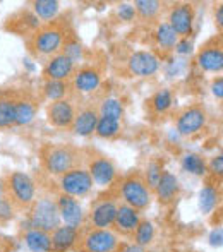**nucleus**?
Wrapping results in <instances>:
<instances>
[{
	"label": "nucleus",
	"instance_id": "obj_1",
	"mask_svg": "<svg viewBox=\"0 0 223 252\" xmlns=\"http://www.w3.org/2000/svg\"><path fill=\"white\" fill-rule=\"evenodd\" d=\"M3 184V196L7 197L16 209L31 208L36 197V186L33 179L24 172H12L2 180Z\"/></svg>",
	"mask_w": 223,
	"mask_h": 252
},
{
	"label": "nucleus",
	"instance_id": "obj_2",
	"mask_svg": "<svg viewBox=\"0 0 223 252\" xmlns=\"http://www.w3.org/2000/svg\"><path fill=\"white\" fill-rule=\"evenodd\" d=\"M65 30L59 23L40 26L28 40V47L34 55H57L65 40Z\"/></svg>",
	"mask_w": 223,
	"mask_h": 252
},
{
	"label": "nucleus",
	"instance_id": "obj_3",
	"mask_svg": "<svg viewBox=\"0 0 223 252\" xmlns=\"http://www.w3.org/2000/svg\"><path fill=\"white\" fill-rule=\"evenodd\" d=\"M79 151L69 144H50L41 153V163L52 175H64L69 170L77 168Z\"/></svg>",
	"mask_w": 223,
	"mask_h": 252
},
{
	"label": "nucleus",
	"instance_id": "obj_4",
	"mask_svg": "<svg viewBox=\"0 0 223 252\" xmlns=\"http://www.w3.org/2000/svg\"><path fill=\"white\" fill-rule=\"evenodd\" d=\"M30 223L31 228L41 230V232L52 233L55 228L60 226V215L57 202L45 197V199H38L31 204L30 209Z\"/></svg>",
	"mask_w": 223,
	"mask_h": 252
},
{
	"label": "nucleus",
	"instance_id": "obj_5",
	"mask_svg": "<svg viewBox=\"0 0 223 252\" xmlns=\"http://www.w3.org/2000/svg\"><path fill=\"white\" fill-rule=\"evenodd\" d=\"M120 194H122L124 201L127 206L137 209H146L151 202V190L144 182V177L137 175H129L127 179H124L122 186H120Z\"/></svg>",
	"mask_w": 223,
	"mask_h": 252
},
{
	"label": "nucleus",
	"instance_id": "obj_6",
	"mask_svg": "<svg viewBox=\"0 0 223 252\" xmlns=\"http://www.w3.org/2000/svg\"><path fill=\"white\" fill-rule=\"evenodd\" d=\"M77 247L81 252H115L119 247V240L110 230L91 228L83 237H79Z\"/></svg>",
	"mask_w": 223,
	"mask_h": 252
},
{
	"label": "nucleus",
	"instance_id": "obj_7",
	"mask_svg": "<svg viewBox=\"0 0 223 252\" xmlns=\"http://www.w3.org/2000/svg\"><path fill=\"white\" fill-rule=\"evenodd\" d=\"M93 187V180H91L88 170L84 168H72L67 173L60 175V189L64 194L72 197H83Z\"/></svg>",
	"mask_w": 223,
	"mask_h": 252
},
{
	"label": "nucleus",
	"instance_id": "obj_8",
	"mask_svg": "<svg viewBox=\"0 0 223 252\" xmlns=\"http://www.w3.org/2000/svg\"><path fill=\"white\" fill-rule=\"evenodd\" d=\"M194 19H196V10L192 3H177L170 10V16L167 23L172 26V30L180 38H189L192 34Z\"/></svg>",
	"mask_w": 223,
	"mask_h": 252
},
{
	"label": "nucleus",
	"instance_id": "obj_9",
	"mask_svg": "<svg viewBox=\"0 0 223 252\" xmlns=\"http://www.w3.org/2000/svg\"><path fill=\"white\" fill-rule=\"evenodd\" d=\"M197 63L206 72H220L223 69V50L222 36H215L203 45L197 55Z\"/></svg>",
	"mask_w": 223,
	"mask_h": 252
},
{
	"label": "nucleus",
	"instance_id": "obj_10",
	"mask_svg": "<svg viewBox=\"0 0 223 252\" xmlns=\"http://www.w3.org/2000/svg\"><path fill=\"white\" fill-rule=\"evenodd\" d=\"M129 72L136 77H150L160 69V59L153 52H134L127 59Z\"/></svg>",
	"mask_w": 223,
	"mask_h": 252
},
{
	"label": "nucleus",
	"instance_id": "obj_11",
	"mask_svg": "<svg viewBox=\"0 0 223 252\" xmlns=\"http://www.w3.org/2000/svg\"><path fill=\"white\" fill-rule=\"evenodd\" d=\"M206 124V112L201 106H189L177 117V130L182 136H192L199 132Z\"/></svg>",
	"mask_w": 223,
	"mask_h": 252
},
{
	"label": "nucleus",
	"instance_id": "obj_12",
	"mask_svg": "<svg viewBox=\"0 0 223 252\" xmlns=\"http://www.w3.org/2000/svg\"><path fill=\"white\" fill-rule=\"evenodd\" d=\"M76 117V108H74L72 101L69 100H59L52 101L47 108V119L50 126L57 129H70Z\"/></svg>",
	"mask_w": 223,
	"mask_h": 252
},
{
	"label": "nucleus",
	"instance_id": "obj_13",
	"mask_svg": "<svg viewBox=\"0 0 223 252\" xmlns=\"http://www.w3.org/2000/svg\"><path fill=\"white\" fill-rule=\"evenodd\" d=\"M74 72H76V62L59 52L47 62L43 76L47 77V81H67L72 77Z\"/></svg>",
	"mask_w": 223,
	"mask_h": 252
},
{
	"label": "nucleus",
	"instance_id": "obj_14",
	"mask_svg": "<svg viewBox=\"0 0 223 252\" xmlns=\"http://www.w3.org/2000/svg\"><path fill=\"white\" fill-rule=\"evenodd\" d=\"M57 208H59L60 221H64L67 226H74V228H79L81 223L84 220L83 208L77 202L76 197L67 196V194H60L57 197Z\"/></svg>",
	"mask_w": 223,
	"mask_h": 252
},
{
	"label": "nucleus",
	"instance_id": "obj_15",
	"mask_svg": "<svg viewBox=\"0 0 223 252\" xmlns=\"http://www.w3.org/2000/svg\"><path fill=\"white\" fill-rule=\"evenodd\" d=\"M88 173H90L91 180L96 182L98 186H108L115 179V165L103 155H98L90 159L88 163Z\"/></svg>",
	"mask_w": 223,
	"mask_h": 252
},
{
	"label": "nucleus",
	"instance_id": "obj_16",
	"mask_svg": "<svg viewBox=\"0 0 223 252\" xmlns=\"http://www.w3.org/2000/svg\"><path fill=\"white\" fill-rule=\"evenodd\" d=\"M141 223V215L137 209L127 204L117 206L115 220H113V230L120 235H134L137 225Z\"/></svg>",
	"mask_w": 223,
	"mask_h": 252
},
{
	"label": "nucleus",
	"instance_id": "obj_17",
	"mask_svg": "<svg viewBox=\"0 0 223 252\" xmlns=\"http://www.w3.org/2000/svg\"><path fill=\"white\" fill-rule=\"evenodd\" d=\"M98 119H100V113H98L96 106H84L79 112H76V117H74V122L70 126V129H72V132L76 136L88 137L96 129Z\"/></svg>",
	"mask_w": 223,
	"mask_h": 252
},
{
	"label": "nucleus",
	"instance_id": "obj_18",
	"mask_svg": "<svg viewBox=\"0 0 223 252\" xmlns=\"http://www.w3.org/2000/svg\"><path fill=\"white\" fill-rule=\"evenodd\" d=\"M100 84H101V72L96 67L88 65L72 74L74 90L81 91V93H91V91L98 90Z\"/></svg>",
	"mask_w": 223,
	"mask_h": 252
},
{
	"label": "nucleus",
	"instance_id": "obj_19",
	"mask_svg": "<svg viewBox=\"0 0 223 252\" xmlns=\"http://www.w3.org/2000/svg\"><path fill=\"white\" fill-rule=\"evenodd\" d=\"M117 213V204L113 201H101L93 208L90 215L91 228L98 230H108L113 225Z\"/></svg>",
	"mask_w": 223,
	"mask_h": 252
},
{
	"label": "nucleus",
	"instance_id": "obj_20",
	"mask_svg": "<svg viewBox=\"0 0 223 252\" xmlns=\"http://www.w3.org/2000/svg\"><path fill=\"white\" fill-rule=\"evenodd\" d=\"M81 233L79 228H74V226H59L52 232L50 239H52V251L55 252H67L69 249H72L74 246L79 240Z\"/></svg>",
	"mask_w": 223,
	"mask_h": 252
},
{
	"label": "nucleus",
	"instance_id": "obj_21",
	"mask_svg": "<svg viewBox=\"0 0 223 252\" xmlns=\"http://www.w3.org/2000/svg\"><path fill=\"white\" fill-rule=\"evenodd\" d=\"M9 23H7V28L19 34H33L38 28L41 26L40 19L34 16V12H30V10H23V12L16 14V16L9 17Z\"/></svg>",
	"mask_w": 223,
	"mask_h": 252
},
{
	"label": "nucleus",
	"instance_id": "obj_22",
	"mask_svg": "<svg viewBox=\"0 0 223 252\" xmlns=\"http://www.w3.org/2000/svg\"><path fill=\"white\" fill-rule=\"evenodd\" d=\"M179 189H180L179 179H177L172 172L163 170L157 187H155V192H157L160 202H165V204H167V202H172L177 197V194H179Z\"/></svg>",
	"mask_w": 223,
	"mask_h": 252
},
{
	"label": "nucleus",
	"instance_id": "obj_23",
	"mask_svg": "<svg viewBox=\"0 0 223 252\" xmlns=\"http://www.w3.org/2000/svg\"><path fill=\"white\" fill-rule=\"evenodd\" d=\"M26 246L33 252H50L52 251V239L50 233L41 232L36 228H30L24 235Z\"/></svg>",
	"mask_w": 223,
	"mask_h": 252
},
{
	"label": "nucleus",
	"instance_id": "obj_24",
	"mask_svg": "<svg viewBox=\"0 0 223 252\" xmlns=\"http://www.w3.org/2000/svg\"><path fill=\"white\" fill-rule=\"evenodd\" d=\"M16 100V124L28 126L36 115V103L30 98H14Z\"/></svg>",
	"mask_w": 223,
	"mask_h": 252
},
{
	"label": "nucleus",
	"instance_id": "obj_25",
	"mask_svg": "<svg viewBox=\"0 0 223 252\" xmlns=\"http://www.w3.org/2000/svg\"><path fill=\"white\" fill-rule=\"evenodd\" d=\"M155 40H157V45L160 48H163L165 52H170L175 48L177 41H179V36L177 33L172 30L168 23H160L155 31Z\"/></svg>",
	"mask_w": 223,
	"mask_h": 252
},
{
	"label": "nucleus",
	"instance_id": "obj_26",
	"mask_svg": "<svg viewBox=\"0 0 223 252\" xmlns=\"http://www.w3.org/2000/svg\"><path fill=\"white\" fill-rule=\"evenodd\" d=\"M67 93H69V83L67 81H47L43 86L45 98L50 101L65 100Z\"/></svg>",
	"mask_w": 223,
	"mask_h": 252
},
{
	"label": "nucleus",
	"instance_id": "obj_27",
	"mask_svg": "<svg viewBox=\"0 0 223 252\" xmlns=\"http://www.w3.org/2000/svg\"><path fill=\"white\" fill-rule=\"evenodd\" d=\"M182 168L186 172L192 173V175H204L208 170V165L204 161V158H201L196 153H187L182 158Z\"/></svg>",
	"mask_w": 223,
	"mask_h": 252
},
{
	"label": "nucleus",
	"instance_id": "obj_28",
	"mask_svg": "<svg viewBox=\"0 0 223 252\" xmlns=\"http://www.w3.org/2000/svg\"><path fill=\"white\" fill-rule=\"evenodd\" d=\"M34 9V16L40 21H50L57 16L59 12V2L55 0H38V2L33 3Z\"/></svg>",
	"mask_w": 223,
	"mask_h": 252
},
{
	"label": "nucleus",
	"instance_id": "obj_29",
	"mask_svg": "<svg viewBox=\"0 0 223 252\" xmlns=\"http://www.w3.org/2000/svg\"><path fill=\"white\" fill-rule=\"evenodd\" d=\"M155 239V226L150 220H141V223L137 225L136 232H134V240H136V246L146 247L153 242Z\"/></svg>",
	"mask_w": 223,
	"mask_h": 252
},
{
	"label": "nucleus",
	"instance_id": "obj_30",
	"mask_svg": "<svg viewBox=\"0 0 223 252\" xmlns=\"http://www.w3.org/2000/svg\"><path fill=\"white\" fill-rule=\"evenodd\" d=\"M16 124V100L0 98V129Z\"/></svg>",
	"mask_w": 223,
	"mask_h": 252
},
{
	"label": "nucleus",
	"instance_id": "obj_31",
	"mask_svg": "<svg viewBox=\"0 0 223 252\" xmlns=\"http://www.w3.org/2000/svg\"><path fill=\"white\" fill-rule=\"evenodd\" d=\"M172 91L170 90H160L150 98V106L155 113H165L172 106Z\"/></svg>",
	"mask_w": 223,
	"mask_h": 252
},
{
	"label": "nucleus",
	"instance_id": "obj_32",
	"mask_svg": "<svg viewBox=\"0 0 223 252\" xmlns=\"http://www.w3.org/2000/svg\"><path fill=\"white\" fill-rule=\"evenodd\" d=\"M98 113L100 117H108V119L113 120H120L124 115V106L122 103L115 98H107V100L101 101L100 108H98Z\"/></svg>",
	"mask_w": 223,
	"mask_h": 252
},
{
	"label": "nucleus",
	"instance_id": "obj_33",
	"mask_svg": "<svg viewBox=\"0 0 223 252\" xmlns=\"http://www.w3.org/2000/svg\"><path fill=\"white\" fill-rule=\"evenodd\" d=\"M218 202V190L215 189L211 184H208L206 187H203L199 194V208L203 213H211L213 208Z\"/></svg>",
	"mask_w": 223,
	"mask_h": 252
},
{
	"label": "nucleus",
	"instance_id": "obj_34",
	"mask_svg": "<svg viewBox=\"0 0 223 252\" xmlns=\"http://www.w3.org/2000/svg\"><path fill=\"white\" fill-rule=\"evenodd\" d=\"M161 9V3L157 0H137L134 3V10L136 14H139L143 19H153Z\"/></svg>",
	"mask_w": 223,
	"mask_h": 252
},
{
	"label": "nucleus",
	"instance_id": "obj_35",
	"mask_svg": "<svg viewBox=\"0 0 223 252\" xmlns=\"http://www.w3.org/2000/svg\"><path fill=\"white\" fill-rule=\"evenodd\" d=\"M120 130V124L119 120H113V119H108V117H100L98 119V124H96V129L95 132L98 134L100 137H113L117 136Z\"/></svg>",
	"mask_w": 223,
	"mask_h": 252
},
{
	"label": "nucleus",
	"instance_id": "obj_36",
	"mask_svg": "<svg viewBox=\"0 0 223 252\" xmlns=\"http://www.w3.org/2000/svg\"><path fill=\"white\" fill-rule=\"evenodd\" d=\"M62 48H64V52H62L64 55H67L70 60H74V62H76V60H79L81 55H83V48H81V43L72 36V34H67L65 40H64Z\"/></svg>",
	"mask_w": 223,
	"mask_h": 252
},
{
	"label": "nucleus",
	"instance_id": "obj_37",
	"mask_svg": "<svg viewBox=\"0 0 223 252\" xmlns=\"http://www.w3.org/2000/svg\"><path fill=\"white\" fill-rule=\"evenodd\" d=\"M161 172H163V168H161L160 161H151L150 165H148L146 175H144V182H146V186L150 187V190H155V187H157L158 180H160V177H161Z\"/></svg>",
	"mask_w": 223,
	"mask_h": 252
},
{
	"label": "nucleus",
	"instance_id": "obj_38",
	"mask_svg": "<svg viewBox=\"0 0 223 252\" xmlns=\"http://www.w3.org/2000/svg\"><path fill=\"white\" fill-rule=\"evenodd\" d=\"M16 215V206L12 204L5 196L0 197V225H7Z\"/></svg>",
	"mask_w": 223,
	"mask_h": 252
},
{
	"label": "nucleus",
	"instance_id": "obj_39",
	"mask_svg": "<svg viewBox=\"0 0 223 252\" xmlns=\"http://www.w3.org/2000/svg\"><path fill=\"white\" fill-rule=\"evenodd\" d=\"M117 14L122 21H132L136 17V10H134V5H129V3H120L119 9H117Z\"/></svg>",
	"mask_w": 223,
	"mask_h": 252
},
{
	"label": "nucleus",
	"instance_id": "obj_40",
	"mask_svg": "<svg viewBox=\"0 0 223 252\" xmlns=\"http://www.w3.org/2000/svg\"><path fill=\"white\" fill-rule=\"evenodd\" d=\"M173 50L177 53H180V55H187V53L192 52V41H191L189 38H179V41H177Z\"/></svg>",
	"mask_w": 223,
	"mask_h": 252
},
{
	"label": "nucleus",
	"instance_id": "obj_41",
	"mask_svg": "<svg viewBox=\"0 0 223 252\" xmlns=\"http://www.w3.org/2000/svg\"><path fill=\"white\" fill-rule=\"evenodd\" d=\"M210 172L213 173V175L222 177V173H223V158H222V155L213 156V158H211V163H210Z\"/></svg>",
	"mask_w": 223,
	"mask_h": 252
},
{
	"label": "nucleus",
	"instance_id": "obj_42",
	"mask_svg": "<svg viewBox=\"0 0 223 252\" xmlns=\"http://www.w3.org/2000/svg\"><path fill=\"white\" fill-rule=\"evenodd\" d=\"M211 91H213L215 98L222 100L223 98V79L222 77H217V79L213 81V84H211Z\"/></svg>",
	"mask_w": 223,
	"mask_h": 252
},
{
	"label": "nucleus",
	"instance_id": "obj_43",
	"mask_svg": "<svg viewBox=\"0 0 223 252\" xmlns=\"http://www.w3.org/2000/svg\"><path fill=\"white\" fill-rule=\"evenodd\" d=\"M119 252H144V247H139L136 244H129V246H120L117 247Z\"/></svg>",
	"mask_w": 223,
	"mask_h": 252
},
{
	"label": "nucleus",
	"instance_id": "obj_44",
	"mask_svg": "<svg viewBox=\"0 0 223 252\" xmlns=\"http://www.w3.org/2000/svg\"><path fill=\"white\" fill-rule=\"evenodd\" d=\"M215 21H217L218 30H220V33H222V28H223V5H218L217 12H215Z\"/></svg>",
	"mask_w": 223,
	"mask_h": 252
},
{
	"label": "nucleus",
	"instance_id": "obj_45",
	"mask_svg": "<svg viewBox=\"0 0 223 252\" xmlns=\"http://www.w3.org/2000/svg\"><path fill=\"white\" fill-rule=\"evenodd\" d=\"M3 196V184H2V180H0V197Z\"/></svg>",
	"mask_w": 223,
	"mask_h": 252
}]
</instances>
